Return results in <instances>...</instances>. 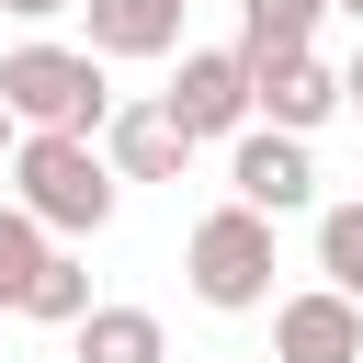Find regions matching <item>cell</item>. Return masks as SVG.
<instances>
[{
    "label": "cell",
    "mask_w": 363,
    "mask_h": 363,
    "mask_svg": "<svg viewBox=\"0 0 363 363\" xmlns=\"http://www.w3.org/2000/svg\"><path fill=\"white\" fill-rule=\"evenodd\" d=\"M318 272L363 306V204H329V216H318Z\"/></svg>",
    "instance_id": "cell-14"
},
{
    "label": "cell",
    "mask_w": 363,
    "mask_h": 363,
    "mask_svg": "<svg viewBox=\"0 0 363 363\" xmlns=\"http://www.w3.org/2000/svg\"><path fill=\"white\" fill-rule=\"evenodd\" d=\"M11 159H23V113L0 102V170H11Z\"/></svg>",
    "instance_id": "cell-15"
},
{
    "label": "cell",
    "mask_w": 363,
    "mask_h": 363,
    "mask_svg": "<svg viewBox=\"0 0 363 363\" xmlns=\"http://www.w3.org/2000/svg\"><path fill=\"white\" fill-rule=\"evenodd\" d=\"M340 11H363V0H340Z\"/></svg>",
    "instance_id": "cell-18"
},
{
    "label": "cell",
    "mask_w": 363,
    "mask_h": 363,
    "mask_svg": "<svg viewBox=\"0 0 363 363\" xmlns=\"http://www.w3.org/2000/svg\"><path fill=\"white\" fill-rule=\"evenodd\" d=\"M0 11H11V23H57L68 0H0Z\"/></svg>",
    "instance_id": "cell-16"
},
{
    "label": "cell",
    "mask_w": 363,
    "mask_h": 363,
    "mask_svg": "<svg viewBox=\"0 0 363 363\" xmlns=\"http://www.w3.org/2000/svg\"><path fill=\"white\" fill-rule=\"evenodd\" d=\"M45 261H57V250H45V227H34L23 204H0V306H23Z\"/></svg>",
    "instance_id": "cell-12"
},
{
    "label": "cell",
    "mask_w": 363,
    "mask_h": 363,
    "mask_svg": "<svg viewBox=\"0 0 363 363\" xmlns=\"http://www.w3.org/2000/svg\"><path fill=\"white\" fill-rule=\"evenodd\" d=\"M340 102H352V113H363V57H352V68H340Z\"/></svg>",
    "instance_id": "cell-17"
},
{
    "label": "cell",
    "mask_w": 363,
    "mask_h": 363,
    "mask_svg": "<svg viewBox=\"0 0 363 363\" xmlns=\"http://www.w3.org/2000/svg\"><path fill=\"white\" fill-rule=\"evenodd\" d=\"M182 0H91V57H170Z\"/></svg>",
    "instance_id": "cell-9"
},
{
    "label": "cell",
    "mask_w": 363,
    "mask_h": 363,
    "mask_svg": "<svg viewBox=\"0 0 363 363\" xmlns=\"http://www.w3.org/2000/svg\"><path fill=\"white\" fill-rule=\"evenodd\" d=\"M193 295L204 306H261L272 295V216H250V204H227V216H204L193 227Z\"/></svg>",
    "instance_id": "cell-3"
},
{
    "label": "cell",
    "mask_w": 363,
    "mask_h": 363,
    "mask_svg": "<svg viewBox=\"0 0 363 363\" xmlns=\"http://www.w3.org/2000/svg\"><path fill=\"white\" fill-rule=\"evenodd\" d=\"M23 318H45V329H79V318H91V272L57 250V261L34 272V295H23Z\"/></svg>",
    "instance_id": "cell-13"
},
{
    "label": "cell",
    "mask_w": 363,
    "mask_h": 363,
    "mask_svg": "<svg viewBox=\"0 0 363 363\" xmlns=\"http://www.w3.org/2000/svg\"><path fill=\"white\" fill-rule=\"evenodd\" d=\"M318 11H329V0H238V57H250V68H272V57H306Z\"/></svg>",
    "instance_id": "cell-10"
},
{
    "label": "cell",
    "mask_w": 363,
    "mask_h": 363,
    "mask_svg": "<svg viewBox=\"0 0 363 363\" xmlns=\"http://www.w3.org/2000/svg\"><path fill=\"white\" fill-rule=\"evenodd\" d=\"M250 79H261V113H272L284 136H306V125L340 113V68H318V57H272V68H250Z\"/></svg>",
    "instance_id": "cell-8"
},
{
    "label": "cell",
    "mask_w": 363,
    "mask_h": 363,
    "mask_svg": "<svg viewBox=\"0 0 363 363\" xmlns=\"http://www.w3.org/2000/svg\"><path fill=\"white\" fill-rule=\"evenodd\" d=\"M0 102L23 113V136H91V125H113V91H102L91 45H11L0 57Z\"/></svg>",
    "instance_id": "cell-1"
},
{
    "label": "cell",
    "mask_w": 363,
    "mask_h": 363,
    "mask_svg": "<svg viewBox=\"0 0 363 363\" xmlns=\"http://www.w3.org/2000/svg\"><path fill=\"white\" fill-rule=\"evenodd\" d=\"M159 102H170V125H182V136H238V125H250V102H261V79H250V57H238V45H204V57H182V79H170Z\"/></svg>",
    "instance_id": "cell-4"
},
{
    "label": "cell",
    "mask_w": 363,
    "mask_h": 363,
    "mask_svg": "<svg viewBox=\"0 0 363 363\" xmlns=\"http://www.w3.org/2000/svg\"><path fill=\"white\" fill-rule=\"evenodd\" d=\"M227 182H238V204H250V216H295V204L318 193V170H306V136H284V125H261V136H238V159H227Z\"/></svg>",
    "instance_id": "cell-6"
},
{
    "label": "cell",
    "mask_w": 363,
    "mask_h": 363,
    "mask_svg": "<svg viewBox=\"0 0 363 363\" xmlns=\"http://www.w3.org/2000/svg\"><path fill=\"white\" fill-rule=\"evenodd\" d=\"M102 147H113L125 182H182V159H193V136L170 125V102H125V113L102 125Z\"/></svg>",
    "instance_id": "cell-7"
},
{
    "label": "cell",
    "mask_w": 363,
    "mask_h": 363,
    "mask_svg": "<svg viewBox=\"0 0 363 363\" xmlns=\"http://www.w3.org/2000/svg\"><path fill=\"white\" fill-rule=\"evenodd\" d=\"M272 363H363V306H352L340 284L284 295V318H272Z\"/></svg>",
    "instance_id": "cell-5"
},
{
    "label": "cell",
    "mask_w": 363,
    "mask_h": 363,
    "mask_svg": "<svg viewBox=\"0 0 363 363\" xmlns=\"http://www.w3.org/2000/svg\"><path fill=\"white\" fill-rule=\"evenodd\" d=\"M79 363H159V318L147 306H91L79 318Z\"/></svg>",
    "instance_id": "cell-11"
},
{
    "label": "cell",
    "mask_w": 363,
    "mask_h": 363,
    "mask_svg": "<svg viewBox=\"0 0 363 363\" xmlns=\"http://www.w3.org/2000/svg\"><path fill=\"white\" fill-rule=\"evenodd\" d=\"M11 182H23V216H34L45 238H91V227L113 216V159H102L91 136H23Z\"/></svg>",
    "instance_id": "cell-2"
}]
</instances>
